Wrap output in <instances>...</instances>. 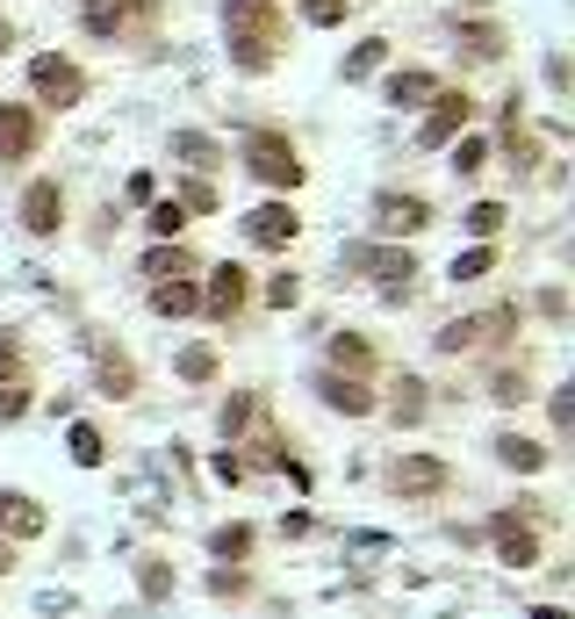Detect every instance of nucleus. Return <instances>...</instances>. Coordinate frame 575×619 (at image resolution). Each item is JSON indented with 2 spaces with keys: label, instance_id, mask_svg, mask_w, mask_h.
Here are the masks:
<instances>
[{
  "label": "nucleus",
  "instance_id": "1",
  "mask_svg": "<svg viewBox=\"0 0 575 619\" xmlns=\"http://www.w3.org/2000/svg\"><path fill=\"white\" fill-rule=\"evenodd\" d=\"M223 37H231V66L266 72L274 66V0H231L223 8Z\"/></svg>",
  "mask_w": 575,
  "mask_h": 619
},
{
  "label": "nucleus",
  "instance_id": "2",
  "mask_svg": "<svg viewBox=\"0 0 575 619\" xmlns=\"http://www.w3.org/2000/svg\"><path fill=\"white\" fill-rule=\"evenodd\" d=\"M345 274H374V289H382V303H411V281H417V252L411 246H382V238H367V246H345Z\"/></svg>",
  "mask_w": 575,
  "mask_h": 619
},
{
  "label": "nucleus",
  "instance_id": "3",
  "mask_svg": "<svg viewBox=\"0 0 575 619\" xmlns=\"http://www.w3.org/2000/svg\"><path fill=\"white\" fill-rule=\"evenodd\" d=\"M245 173L260 180L266 194L302 188V159H295V144H288V130H245Z\"/></svg>",
  "mask_w": 575,
  "mask_h": 619
},
{
  "label": "nucleus",
  "instance_id": "4",
  "mask_svg": "<svg viewBox=\"0 0 575 619\" xmlns=\"http://www.w3.org/2000/svg\"><path fill=\"white\" fill-rule=\"evenodd\" d=\"M518 339V303H496V310H482V317H461V325H446L438 331V353H475V346H511Z\"/></svg>",
  "mask_w": 575,
  "mask_h": 619
},
{
  "label": "nucleus",
  "instance_id": "5",
  "mask_svg": "<svg viewBox=\"0 0 575 619\" xmlns=\"http://www.w3.org/2000/svg\"><path fill=\"white\" fill-rule=\"evenodd\" d=\"M446 482H453V468L438 455H403L389 468V497L396 505H432V497H446Z\"/></svg>",
  "mask_w": 575,
  "mask_h": 619
},
{
  "label": "nucleus",
  "instance_id": "6",
  "mask_svg": "<svg viewBox=\"0 0 575 619\" xmlns=\"http://www.w3.org/2000/svg\"><path fill=\"white\" fill-rule=\"evenodd\" d=\"M29 87H37V101L43 109H72V101L87 94V72L72 66V58H58V51H43L37 66H29Z\"/></svg>",
  "mask_w": 575,
  "mask_h": 619
},
{
  "label": "nucleus",
  "instance_id": "7",
  "mask_svg": "<svg viewBox=\"0 0 575 619\" xmlns=\"http://www.w3.org/2000/svg\"><path fill=\"white\" fill-rule=\"evenodd\" d=\"M238 231H245L260 252H288V246L302 238V217H295L288 202H260V209H245V217H238Z\"/></svg>",
  "mask_w": 575,
  "mask_h": 619
},
{
  "label": "nucleus",
  "instance_id": "8",
  "mask_svg": "<svg viewBox=\"0 0 575 619\" xmlns=\"http://www.w3.org/2000/svg\"><path fill=\"white\" fill-rule=\"evenodd\" d=\"M43 533H51V511L22 490H0V540H8V548H29V540H43Z\"/></svg>",
  "mask_w": 575,
  "mask_h": 619
},
{
  "label": "nucleus",
  "instance_id": "9",
  "mask_svg": "<svg viewBox=\"0 0 575 619\" xmlns=\"http://www.w3.org/2000/svg\"><path fill=\"white\" fill-rule=\"evenodd\" d=\"M482 540H490V548H496V562H504V569H533L539 555H547V540H539V526H511L504 511H496V519H490V533H482Z\"/></svg>",
  "mask_w": 575,
  "mask_h": 619
},
{
  "label": "nucleus",
  "instance_id": "10",
  "mask_svg": "<svg viewBox=\"0 0 575 619\" xmlns=\"http://www.w3.org/2000/svg\"><path fill=\"white\" fill-rule=\"evenodd\" d=\"M425 223H432V209L417 202V194H396V188L374 194V231H382V246H396L403 231H425Z\"/></svg>",
  "mask_w": 575,
  "mask_h": 619
},
{
  "label": "nucleus",
  "instance_id": "11",
  "mask_svg": "<svg viewBox=\"0 0 575 619\" xmlns=\"http://www.w3.org/2000/svg\"><path fill=\"white\" fill-rule=\"evenodd\" d=\"M58 223H65V188H58V180H29L22 188V231L58 238Z\"/></svg>",
  "mask_w": 575,
  "mask_h": 619
},
{
  "label": "nucleus",
  "instance_id": "12",
  "mask_svg": "<svg viewBox=\"0 0 575 619\" xmlns=\"http://www.w3.org/2000/svg\"><path fill=\"white\" fill-rule=\"evenodd\" d=\"M245 303H252V274H245L238 260H223L216 274H209V296H202V310H209V317H238Z\"/></svg>",
  "mask_w": 575,
  "mask_h": 619
},
{
  "label": "nucleus",
  "instance_id": "13",
  "mask_svg": "<svg viewBox=\"0 0 575 619\" xmlns=\"http://www.w3.org/2000/svg\"><path fill=\"white\" fill-rule=\"evenodd\" d=\"M37 138H43L37 109H29V101H0V159H29Z\"/></svg>",
  "mask_w": 575,
  "mask_h": 619
},
{
  "label": "nucleus",
  "instance_id": "14",
  "mask_svg": "<svg viewBox=\"0 0 575 619\" xmlns=\"http://www.w3.org/2000/svg\"><path fill=\"white\" fill-rule=\"evenodd\" d=\"M490 455L504 461L511 476H547V461H554V455H547V440H533V432H496Z\"/></svg>",
  "mask_w": 575,
  "mask_h": 619
},
{
  "label": "nucleus",
  "instance_id": "15",
  "mask_svg": "<svg viewBox=\"0 0 575 619\" xmlns=\"http://www.w3.org/2000/svg\"><path fill=\"white\" fill-rule=\"evenodd\" d=\"M331 375H353V382H367L374 368H382V360H374V339L367 331H331Z\"/></svg>",
  "mask_w": 575,
  "mask_h": 619
},
{
  "label": "nucleus",
  "instance_id": "16",
  "mask_svg": "<svg viewBox=\"0 0 575 619\" xmlns=\"http://www.w3.org/2000/svg\"><path fill=\"white\" fill-rule=\"evenodd\" d=\"M316 397H324L339 418H374V389L353 382V375H331V368H324V375H316Z\"/></svg>",
  "mask_w": 575,
  "mask_h": 619
},
{
  "label": "nucleus",
  "instance_id": "17",
  "mask_svg": "<svg viewBox=\"0 0 575 619\" xmlns=\"http://www.w3.org/2000/svg\"><path fill=\"white\" fill-rule=\"evenodd\" d=\"M467 116H475V101H467V94H432V123L417 130V144H453Z\"/></svg>",
  "mask_w": 575,
  "mask_h": 619
},
{
  "label": "nucleus",
  "instance_id": "18",
  "mask_svg": "<svg viewBox=\"0 0 575 619\" xmlns=\"http://www.w3.org/2000/svg\"><path fill=\"white\" fill-rule=\"evenodd\" d=\"M151 317H165V325H173V317H202V289H194V281H151Z\"/></svg>",
  "mask_w": 575,
  "mask_h": 619
},
{
  "label": "nucleus",
  "instance_id": "19",
  "mask_svg": "<svg viewBox=\"0 0 575 619\" xmlns=\"http://www.w3.org/2000/svg\"><path fill=\"white\" fill-rule=\"evenodd\" d=\"M144 8H151V0H87L80 22H87V37H115V29H123L130 14H144Z\"/></svg>",
  "mask_w": 575,
  "mask_h": 619
},
{
  "label": "nucleus",
  "instance_id": "20",
  "mask_svg": "<svg viewBox=\"0 0 575 619\" xmlns=\"http://www.w3.org/2000/svg\"><path fill=\"white\" fill-rule=\"evenodd\" d=\"M173 159H188L194 166V173H216V166H223V144L216 138H209V130H173Z\"/></svg>",
  "mask_w": 575,
  "mask_h": 619
},
{
  "label": "nucleus",
  "instance_id": "21",
  "mask_svg": "<svg viewBox=\"0 0 575 619\" xmlns=\"http://www.w3.org/2000/svg\"><path fill=\"white\" fill-rule=\"evenodd\" d=\"M389 418H396V426H425V382H417V375H396V382H389Z\"/></svg>",
  "mask_w": 575,
  "mask_h": 619
},
{
  "label": "nucleus",
  "instance_id": "22",
  "mask_svg": "<svg viewBox=\"0 0 575 619\" xmlns=\"http://www.w3.org/2000/svg\"><path fill=\"white\" fill-rule=\"evenodd\" d=\"M252 548H260V533H252V526H209V555H216V562H238V569H245L252 562Z\"/></svg>",
  "mask_w": 575,
  "mask_h": 619
},
{
  "label": "nucleus",
  "instance_id": "23",
  "mask_svg": "<svg viewBox=\"0 0 575 619\" xmlns=\"http://www.w3.org/2000/svg\"><path fill=\"white\" fill-rule=\"evenodd\" d=\"M216 368H223L216 346H180V353H173V375H180L188 389H209V382H216Z\"/></svg>",
  "mask_w": 575,
  "mask_h": 619
},
{
  "label": "nucleus",
  "instance_id": "24",
  "mask_svg": "<svg viewBox=\"0 0 575 619\" xmlns=\"http://www.w3.org/2000/svg\"><path fill=\"white\" fill-rule=\"evenodd\" d=\"M252 426H260V397H252V389L223 397V411H216V432H223V447H231L238 432H252Z\"/></svg>",
  "mask_w": 575,
  "mask_h": 619
},
{
  "label": "nucleus",
  "instance_id": "25",
  "mask_svg": "<svg viewBox=\"0 0 575 619\" xmlns=\"http://www.w3.org/2000/svg\"><path fill=\"white\" fill-rule=\"evenodd\" d=\"M194 274V252L188 246H151L144 252V281H188Z\"/></svg>",
  "mask_w": 575,
  "mask_h": 619
},
{
  "label": "nucleus",
  "instance_id": "26",
  "mask_svg": "<svg viewBox=\"0 0 575 619\" xmlns=\"http://www.w3.org/2000/svg\"><path fill=\"white\" fill-rule=\"evenodd\" d=\"M65 455H72V468H101V461H109V440H101V426L72 418V432H65Z\"/></svg>",
  "mask_w": 575,
  "mask_h": 619
},
{
  "label": "nucleus",
  "instance_id": "27",
  "mask_svg": "<svg viewBox=\"0 0 575 619\" xmlns=\"http://www.w3.org/2000/svg\"><path fill=\"white\" fill-rule=\"evenodd\" d=\"M94 389H101V397H138V368L123 360V346H115V360L101 353V368H94Z\"/></svg>",
  "mask_w": 575,
  "mask_h": 619
},
{
  "label": "nucleus",
  "instance_id": "28",
  "mask_svg": "<svg viewBox=\"0 0 575 619\" xmlns=\"http://www.w3.org/2000/svg\"><path fill=\"white\" fill-rule=\"evenodd\" d=\"M432 94H438L432 72H396V80H389V101H396V109H417V101H432Z\"/></svg>",
  "mask_w": 575,
  "mask_h": 619
},
{
  "label": "nucleus",
  "instance_id": "29",
  "mask_svg": "<svg viewBox=\"0 0 575 619\" xmlns=\"http://www.w3.org/2000/svg\"><path fill=\"white\" fill-rule=\"evenodd\" d=\"M245 591H252V569H238V562L209 569V598H245Z\"/></svg>",
  "mask_w": 575,
  "mask_h": 619
},
{
  "label": "nucleus",
  "instance_id": "30",
  "mask_svg": "<svg viewBox=\"0 0 575 619\" xmlns=\"http://www.w3.org/2000/svg\"><path fill=\"white\" fill-rule=\"evenodd\" d=\"M138 583H144V598H165V591H173V562H165V555H144Z\"/></svg>",
  "mask_w": 575,
  "mask_h": 619
},
{
  "label": "nucleus",
  "instance_id": "31",
  "mask_svg": "<svg viewBox=\"0 0 575 619\" xmlns=\"http://www.w3.org/2000/svg\"><path fill=\"white\" fill-rule=\"evenodd\" d=\"M209 468H216V482H223V490H238V482L252 476V461L238 455V447H216V455H209Z\"/></svg>",
  "mask_w": 575,
  "mask_h": 619
},
{
  "label": "nucleus",
  "instance_id": "32",
  "mask_svg": "<svg viewBox=\"0 0 575 619\" xmlns=\"http://www.w3.org/2000/svg\"><path fill=\"white\" fill-rule=\"evenodd\" d=\"M382 58H389V43H382V37H367V43H353V58H345V80H367V72H374V66H382Z\"/></svg>",
  "mask_w": 575,
  "mask_h": 619
},
{
  "label": "nucleus",
  "instance_id": "33",
  "mask_svg": "<svg viewBox=\"0 0 575 619\" xmlns=\"http://www.w3.org/2000/svg\"><path fill=\"white\" fill-rule=\"evenodd\" d=\"M180 231H188V209L180 202H151V238L165 246V238H180Z\"/></svg>",
  "mask_w": 575,
  "mask_h": 619
},
{
  "label": "nucleus",
  "instance_id": "34",
  "mask_svg": "<svg viewBox=\"0 0 575 619\" xmlns=\"http://www.w3.org/2000/svg\"><path fill=\"white\" fill-rule=\"evenodd\" d=\"M496 267V246H467L461 260H453V281H482Z\"/></svg>",
  "mask_w": 575,
  "mask_h": 619
},
{
  "label": "nucleus",
  "instance_id": "35",
  "mask_svg": "<svg viewBox=\"0 0 575 619\" xmlns=\"http://www.w3.org/2000/svg\"><path fill=\"white\" fill-rule=\"evenodd\" d=\"M260 303H266V310H295V303H302V281H295V274H274Z\"/></svg>",
  "mask_w": 575,
  "mask_h": 619
},
{
  "label": "nucleus",
  "instance_id": "36",
  "mask_svg": "<svg viewBox=\"0 0 575 619\" xmlns=\"http://www.w3.org/2000/svg\"><path fill=\"white\" fill-rule=\"evenodd\" d=\"M467 231H475V238H496V231H504V202H475V209H467Z\"/></svg>",
  "mask_w": 575,
  "mask_h": 619
},
{
  "label": "nucleus",
  "instance_id": "37",
  "mask_svg": "<svg viewBox=\"0 0 575 619\" xmlns=\"http://www.w3.org/2000/svg\"><path fill=\"white\" fill-rule=\"evenodd\" d=\"M14 418H29V389H22V382L0 389V426H14Z\"/></svg>",
  "mask_w": 575,
  "mask_h": 619
},
{
  "label": "nucleus",
  "instance_id": "38",
  "mask_svg": "<svg viewBox=\"0 0 575 619\" xmlns=\"http://www.w3.org/2000/svg\"><path fill=\"white\" fill-rule=\"evenodd\" d=\"M482 159H490V144H482V138H461V144H453V173H475Z\"/></svg>",
  "mask_w": 575,
  "mask_h": 619
},
{
  "label": "nucleus",
  "instance_id": "39",
  "mask_svg": "<svg viewBox=\"0 0 575 619\" xmlns=\"http://www.w3.org/2000/svg\"><path fill=\"white\" fill-rule=\"evenodd\" d=\"M295 8L310 14V22H324V29H331V22H345V0H295Z\"/></svg>",
  "mask_w": 575,
  "mask_h": 619
},
{
  "label": "nucleus",
  "instance_id": "40",
  "mask_svg": "<svg viewBox=\"0 0 575 619\" xmlns=\"http://www.w3.org/2000/svg\"><path fill=\"white\" fill-rule=\"evenodd\" d=\"M461 43H467V51H482V58H496V51H504V37H496V29H461Z\"/></svg>",
  "mask_w": 575,
  "mask_h": 619
},
{
  "label": "nucleus",
  "instance_id": "41",
  "mask_svg": "<svg viewBox=\"0 0 575 619\" xmlns=\"http://www.w3.org/2000/svg\"><path fill=\"white\" fill-rule=\"evenodd\" d=\"M316 526H324V519H316V511H288V519H281V540H310Z\"/></svg>",
  "mask_w": 575,
  "mask_h": 619
},
{
  "label": "nucleus",
  "instance_id": "42",
  "mask_svg": "<svg viewBox=\"0 0 575 619\" xmlns=\"http://www.w3.org/2000/svg\"><path fill=\"white\" fill-rule=\"evenodd\" d=\"M180 209H188V217H194V209H216V188H209V180H188V194H180Z\"/></svg>",
  "mask_w": 575,
  "mask_h": 619
},
{
  "label": "nucleus",
  "instance_id": "43",
  "mask_svg": "<svg viewBox=\"0 0 575 619\" xmlns=\"http://www.w3.org/2000/svg\"><path fill=\"white\" fill-rule=\"evenodd\" d=\"M0 382H22V353L14 346H0Z\"/></svg>",
  "mask_w": 575,
  "mask_h": 619
},
{
  "label": "nucleus",
  "instance_id": "44",
  "mask_svg": "<svg viewBox=\"0 0 575 619\" xmlns=\"http://www.w3.org/2000/svg\"><path fill=\"white\" fill-rule=\"evenodd\" d=\"M8 569H14V548H8V540H0V577H8Z\"/></svg>",
  "mask_w": 575,
  "mask_h": 619
},
{
  "label": "nucleus",
  "instance_id": "45",
  "mask_svg": "<svg viewBox=\"0 0 575 619\" xmlns=\"http://www.w3.org/2000/svg\"><path fill=\"white\" fill-rule=\"evenodd\" d=\"M533 619H568V612H562V606H539V612H533Z\"/></svg>",
  "mask_w": 575,
  "mask_h": 619
},
{
  "label": "nucleus",
  "instance_id": "46",
  "mask_svg": "<svg viewBox=\"0 0 575 619\" xmlns=\"http://www.w3.org/2000/svg\"><path fill=\"white\" fill-rule=\"evenodd\" d=\"M8 43H14V29H8V22H0V51H8Z\"/></svg>",
  "mask_w": 575,
  "mask_h": 619
}]
</instances>
